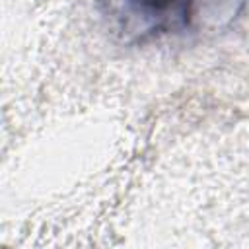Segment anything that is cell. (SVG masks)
<instances>
[{
    "label": "cell",
    "mask_w": 249,
    "mask_h": 249,
    "mask_svg": "<svg viewBox=\"0 0 249 249\" xmlns=\"http://www.w3.org/2000/svg\"><path fill=\"white\" fill-rule=\"evenodd\" d=\"M198 0H99L109 25L130 43H146L185 31Z\"/></svg>",
    "instance_id": "1"
}]
</instances>
